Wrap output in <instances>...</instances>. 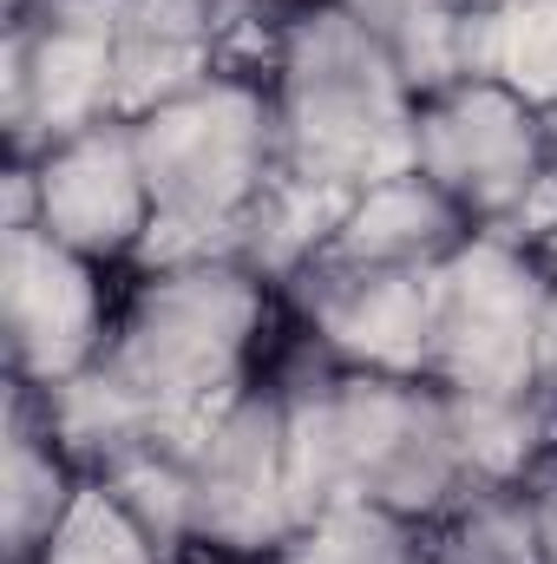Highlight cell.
Listing matches in <instances>:
<instances>
[{"instance_id":"6da1fadb","label":"cell","mask_w":557,"mask_h":564,"mask_svg":"<svg viewBox=\"0 0 557 564\" xmlns=\"http://www.w3.org/2000/svg\"><path fill=\"white\" fill-rule=\"evenodd\" d=\"M288 459L308 519L328 506H381L407 525L446 519L472 486L459 459L452 394L426 375H361L328 368L282 394Z\"/></svg>"},{"instance_id":"7a4b0ae2","label":"cell","mask_w":557,"mask_h":564,"mask_svg":"<svg viewBox=\"0 0 557 564\" xmlns=\"http://www.w3.org/2000/svg\"><path fill=\"white\" fill-rule=\"evenodd\" d=\"M270 106L282 171L335 197L414 171L419 93L394 53L335 0H295L270 33Z\"/></svg>"},{"instance_id":"3957f363","label":"cell","mask_w":557,"mask_h":564,"mask_svg":"<svg viewBox=\"0 0 557 564\" xmlns=\"http://www.w3.org/2000/svg\"><path fill=\"white\" fill-rule=\"evenodd\" d=\"M157 230L144 243V263H190V257H237V237L263 191L282 171L276 106L270 79L230 66L210 73L157 106L132 112Z\"/></svg>"},{"instance_id":"277c9868","label":"cell","mask_w":557,"mask_h":564,"mask_svg":"<svg viewBox=\"0 0 557 564\" xmlns=\"http://www.w3.org/2000/svg\"><path fill=\"white\" fill-rule=\"evenodd\" d=\"M414 171L459 204L472 230L525 243L532 210L557 191L551 119L505 79H459L419 99Z\"/></svg>"},{"instance_id":"5b68a950","label":"cell","mask_w":557,"mask_h":564,"mask_svg":"<svg viewBox=\"0 0 557 564\" xmlns=\"http://www.w3.org/2000/svg\"><path fill=\"white\" fill-rule=\"evenodd\" d=\"M557 276L532 243L472 230L433 270V361L446 394H532L545 368V315Z\"/></svg>"},{"instance_id":"8992f818","label":"cell","mask_w":557,"mask_h":564,"mask_svg":"<svg viewBox=\"0 0 557 564\" xmlns=\"http://www.w3.org/2000/svg\"><path fill=\"white\" fill-rule=\"evenodd\" d=\"M0 119L13 164L125 119L119 0H7Z\"/></svg>"},{"instance_id":"52a82bcc","label":"cell","mask_w":557,"mask_h":564,"mask_svg":"<svg viewBox=\"0 0 557 564\" xmlns=\"http://www.w3.org/2000/svg\"><path fill=\"white\" fill-rule=\"evenodd\" d=\"M190 492H197V552L230 564H270L308 525L288 408L282 394L243 388L190 433Z\"/></svg>"},{"instance_id":"ba28073f","label":"cell","mask_w":557,"mask_h":564,"mask_svg":"<svg viewBox=\"0 0 557 564\" xmlns=\"http://www.w3.org/2000/svg\"><path fill=\"white\" fill-rule=\"evenodd\" d=\"M112 295L99 263L59 250L46 230H0V335L7 375L33 394L79 381L112 341Z\"/></svg>"},{"instance_id":"9c48e42d","label":"cell","mask_w":557,"mask_h":564,"mask_svg":"<svg viewBox=\"0 0 557 564\" xmlns=\"http://www.w3.org/2000/svg\"><path fill=\"white\" fill-rule=\"evenodd\" d=\"M26 171H33V230H46L59 250L86 263L144 257L157 230V204H151L132 119H106L79 139L53 144L26 158Z\"/></svg>"},{"instance_id":"30bf717a","label":"cell","mask_w":557,"mask_h":564,"mask_svg":"<svg viewBox=\"0 0 557 564\" xmlns=\"http://www.w3.org/2000/svg\"><path fill=\"white\" fill-rule=\"evenodd\" d=\"M315 348L361 375H426L433 361V270H381L315 257L288 276Z\"/></svg>"},{"instance_id":"8fae6325","label":"cell","mask_w":557,"mask_h":564,"mask_svg":"<svg viewBox=\"0 0 557 564\" xmlns=\"http://www.w3.org/2000/svg\"><path fill=\"white\" fill-rule=\"evenodd\" d=\"M270 0H119V73H125V119L230 73L237 33Z\"/></svg>"},{"instance_id":"7c38bea8","label":"cell","mask_w":557,"mask_h":564,"mask_svg":"<svg viewBox=\"0 0 557 564\" xmlns=\"http://www.w3.org/2000/svg\"><path fill=\"white\" fill-rule=\"evenodd\" d=\"M466 237H472V224L459 217V204L446 191H433L419 171H394V177L348 191L321 257L381 263V270H439Z\"/></svg>"},{"instance_id":"4fadbf2b","label":"cell","mask_w":557,"mask_h":564,"mask_svg":"<svg viewBox=\"0 0 557 564\" xmlns=\"http://www.w3.org/2000/svg\"><path fill=\"white\" fill-rule=\"evenodd\" d=\"M335 7L394 53L419 99L459 79H485L499 0H335Z\"/></svg>"},{"instance_id":"5bb4252c","label":"cell","mask_w":557,"mask_h":564,"mask_svg":"<svg viewBox=\"0 0 557 564\" xmlns=\"http://www.w3.org/2000/svg\"><path fill=\"white\" fill-rule=\"evenodd\" d=\"M79 492H86L79 459L53 440L40 394L13 381V394H7V492H0V506H7V564L33 558L53 539V525L73 512Z\"/></svg>"},{"instance_id":"9a60e30c","label":"cell","mask_w":557,"mask_h":564,"mask_svg":"<svg viewBox=\"0 0 557 564\" xmlns=\"http://www.w3.org/2000/svg\"><path fill=\"white\" fill-rule=\"evenodd\" d=\"M459 459L472 492L525 486L557 459V401L545 388L532 394H452Z\"/></svg>"},{"instance_id":"2e32d148","label":"cell","mask_w":557,"mask_h":564,"mask_svg":"<svg viewBox=\"0 0 557 564\" xmlns=\"http://www.w3.org/2000/svg\"><path fill=\"white\" fill-rule=\"evenodd\" d=\"M132 519L144 525V539L177 564L184 552H197V492H190V440H151L139 453L112 459L106 473H92Z\"/></svg>"},{"instance_id":"e0dca14e","label":"cell","mask_w":557,"mask_h":564,"mask_svg":"<svg viewBox=\"0 0 557 564\" xmlns=\"http://www.w3.org/2000/svg\"><path fill=\"white\" fill-rule=\"evenodd\" d=\"M426 564H545V552H538V519H532L525 486L466 492L446 519H433Z\"/></svg>"},{"instance_id":"ac0fdd59","label":"cell","mask_w":557,"mask_h":564,"mask_svg":"<svg viewBox=\"0 0 557 564\" xmlns=\"http://www.w3.org/2000/svg\"><path fill=\"white\" fill-rule=\"evenodd\" d=\"M270 564H426V532L381 506H328Z\"/></svg>"},{"instance_id":"d6986e66","label":"cell","mask_w":557,"mask_h":564,"mask_svg":"<svg viewBox=\"0 0 557 564\" xmlns=\"http://www.w3.org/2000/svg\"><path fill=\"white\" fill-rule=\"evenodd\" d=\"M26 564H171V558L144 539V525L99 479H86V492L73 499V512L53 525V539Z\"/></svg>"},{"instance_id":"ffe728a7","label":"cell","mask_w":557,"mask_h":564,"mask_svg":"<svg viewBox=\"0 0 557 564\" xmlns=\"http://www.w3.org/2000/svg\"><path fill=\"white\" fill-rule=\"evenodd\" d=\"M485 79H505L532 106H557V0H499Z\"/></svg>"},{"instance_id":"44dd1931","label":"cell","mask_w":557,"mask_h":564,"mask_svg":"<svg viewBox=\"0 0 557 564\" xmlns=\"http://www.w3.org/2000/svg\"><path fill=\"white\" fill-rule=\"evenodd\" d=\"M525 499H532V519H538V552H545V564H557V459L525 479Z\"/></svg>"},{"instance_id":"7402d4cb","label":"cell","mask_w":557,"mask_h":564,"mask_svg":"<svg viewBox=\"0 0 557 564\" xmlns=\"http://www.w3.org/2000/svg\"><path fill=\"white\" fill-rule=\"evenodd\" d=\"M545 119H551V151H557V106H551V112H545Z\"/></svg>"},{"instance_id":"603a6c76","label":"cell","mask_w":557,"mask_h":564,"mask_svg":"<svg viewBox=\"0 0 557 564\" xmlns=\"http://www.w3.org/2000/svg\"><path fill=\"white\" fill-rule=\"evenodd\" d=\"M190 564H230V558H204V552H197V558H190Z\"/></svg>"}]
</instances>
